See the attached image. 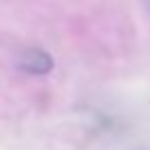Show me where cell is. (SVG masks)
<instances>
[{
	"label": "cell",
	"mask_w": 150,
	"mask_h": 150,
	"mask_svg": "<svg viewBox=\"0 0 150 150\" xmlns=\"http://www.w3.org/2000/svg\"><path fill=\"white\" fill-rule=\"evenodd\" d=\"M20 69L31 75H44L53 69V60L42 49H27L20 57Z\"/></svg>",
	"instance_id": "1"
}]
</instances>
